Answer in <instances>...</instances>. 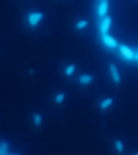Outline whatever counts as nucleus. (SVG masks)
Here are the masks:
<instances>
[{"label":"nucleus","instance_id":"f257e3e1","mask_svg":"<svg viewBox=\"0 0 138 155\" xmlns=\"http://www.w3.org/2000/svg\"><path fill=\"white\" fill-rule=\"evenodd\" d=\"M45 19V15L42 11H38V10H32V11H28L25 15V22L26 25L30 28H36L37 26L42 24V21Z\"/></svg>","mask_w":138,"mask_h":155},{"label":"nucleus","instance_id":"f03ea898","mask_svg":"<svg viewBox=\"0 0 138 155\" xmlns=\"http://www.w3.org/2000/svg\"><path fill=\"white\" fill-rule=\"evenodd\" d=\"M108 71H109V75H110V79L113 82V84L120 85L122 83V77L118 66L115 64L111 62V64H108Z\"/></svg>","mask_w":138,"mask_h":155},{"label":"nucleus","instance_id":"7ed1b4c3","mask_svg":"<svg viewBox=\"0 0 138 155\" xmlns=\"http://www.w3.org/2000/svg\"><path fill=\"white\" fill-rule=\"evenodd\" d=\"M108 8H109L108 0H98V5H97V10H96L98 19H101V18L105 17L108 14Z\"/></svg>","mask_w":138,"mask_h":155},{"label":"nucleus","instance_id":"20e7f679","mask_svg":"<svg viewBox=\"0 0 138 155\" xmlns=\"http://www.w3.org/2000/svg\"><path fill=\"white\" fill-rule=\"evenodd\" d=\"M94 82V75L90 73H82L77 78V83L80 86H88Z\"/></svg>","mask_w":138,"mask_h":155},{"label":"nucleus","instance_id":"39448f33","mask_svg":"<svg viewBox=\"0 0 138 155\" xmlns=\"http://www.w3.org/2000/svg\"><path fill=\"white\" fill-rule=\"evenodd\" d=\"M114 104V98L112 96H108L102 98L101 101L99 102V109L101 111H107L108 109H110Z\"/></svg>","mask_w":138,"mask_h":155},{"label":"nucleus","instance_id":"423d86ee","mask_svg":"<svg viewBox=\"0 0 138 155\" xmlns=\"http://www.w3.org/2000/svg\"><path fill=\"white\" fill-rule=\"evenodd\" d=\"M11 145H10V142L6 139H1L0 141V154L1 155H7L11 153Z\"/></svg>","mask_w":138,"mask_h":155},{"label":"nucleus","instance_id":"0eeeda50","mask_svg":"<svg viewBox=\"0 0 138 155\" xmlns=\"http://www.w3.org/2000/svg\"><path fill=\"white\" fill-rule=\"evenodd\" d=\"M32 124L35 128H40L44 124V117L40 113H34L32 116Z\"/></svg>","mask_w":138,"mask_h":155},{"label":"nucleus","instance_id":"6e6552de","mask_svg":"<svg viewBox=\"0 0 138 155\" xmlns=\"http://www.w3.org/2000/svg\"><path fill=\"white\" fill-rule=\"evenodd\" d=\"M88 25H89L88 20H86V19H78L77 21L75 22L74 28H75V31H77V32H83V31H85L86 28H88Z\"/></svg>","mask_w":138,"mask_h":155},{"label":"nucleus","instance_id":"1a4fd4ad","mask_svg":"<svg viewBox=\"0 0 138 155\" xmlns=\"http://www.w3.org/2000/svg\"><path fill=\"white\" fill-rule=\"evenodd\" d=\"M75 72H76V66L74 64H69L63 70V73L66 78H72L75 74Z\"/></svg>","mask_w":138,"mask_h":155},{"label":"nucleus","instance_id":"9d476101","mask_svg":"<svg viewBox=\"0 0 138 155\" xmlns=\"http://www.w3.org/2000/svg\"><path fill=\"white\" fill-rule=\"evenodd\" d=\"M65 94L63 92H57L55 95H53V102H55V105H62L64 102H65Z\"/></svg>","mask_w":138,"mask_h":155},{"label":"nucleus","instance_id":"9b49d317","mask_svg":"<svg viewBox=\"0 0 138 155\" xmlns=\"http://www.w3.org/2000/svg\"><path fill=\"white\" fill-rule=\"evenodd\" d=\"M113 147L116 151V153H120V154H121V153L124 152V143H123V141H122L121 139H116V140H114Z\"/></svg>","mask_w":138,"mask_h":155},{"label":"nucleus","instance_id":"f8f14e48","mask_svg":"<svg viewBox=\"0 0 138 155\" xmlns=\"http://www.w3.org/2000/svg\"><path fill=\"white\" fill-rule=\"evenodd\" d=\"M133 62H135L138 66V48L136 50H134V61Z\"/></svg>","mask_w":138,"mask_h":155}]
</instances>
